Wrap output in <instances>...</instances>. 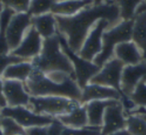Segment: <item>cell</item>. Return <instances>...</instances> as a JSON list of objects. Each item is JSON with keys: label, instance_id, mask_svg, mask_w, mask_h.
I'll use <instances>...</instances> for the list:
<instances>
[{"label": "cell", "instance_id": "cell-28", "mask_svg": "<svg viewBox=\"0 0 146 135\" xmlns=\"http://www.w3.org/2000/svg\"><path fill=\"white\" fill-rule=\"evenodd\" d=\"M0 128L3 131L4 135H13L15 133L24 132L25 131V129L21 127L14 119L4 116H2L1 121H0Z\"/></svg>", "mask_w": 146, "mask_h": 135}, {"label": "cell", "instance_id": "cell-32", "mask_svg": "<svg viewBox=\"0 0 146 135\" xmlns=\"http://www.w3.org/2000/svg\"><path fill=\"white\" fill-rule=\"evenodd\" d=\"M64 125L57 118H54L53 121L47 126V135H61L64 129Z\"/></svg>", "mask_w": 146, "mask_h": 135}, {"label": "cell", "instance_id": "cell-27", "mask_svg": "<svg viewBox=\"0 0 146 135\" xmlns=\"http://www.w3.org/2000/svg\"><path fill=\"white\" fill-rule=\"evenodd\" d=\"M129 97L137 107L146 109V80L141 81L135 87Z\"/></svg>", "mask_w": 146, "mask_h": 135}, {"label": "cell", "instance_id": "cell-38", "mask_svg": "<svg viewBox=\"0 0 146 135\" xmlns=\"http://www.w3.org/2000/svg\"><path fill=\"white\" fill-rule=\"evenodd\" d=\"M3 8H4V7H3V5L1 4V3H0V13H1V11L3 10Z\"/></svg>", "mask_w": 146, "mask_h": 135}, {"label": "cell", "instance_id": "cell-3", "mask_svg": "<svg viewBox=\"0 0 146 135\" xmlns=\"http://www.w3.org/2000/svg\"><path fill=\"white\" fill-rule=\"evenodd\" d=\"M34 69L48 74L54 71H61L74 78V70L71 61L61 48L58 33L50 38L43 39L40 54L31 60Z\"/></svg>", "mask_w": 146, "mask_h": 135}, {"label": "cell", "instance_id": "cell-35", "mask_svg": "<svg viewBox=\"0 0 146 135\" xmlns=\"http://www.w3.org/2000/svg\"><path fill=\"white\" fill-rule=\"evenodd\" d=\"M109 135H131L129 132H128L126 129H123V130H120V131H117L115 133H112V134H109Z\"/></svg>", "mask_w": 146, "mask_h": 135}, {"label": "cell", "instance_id": "cell-44", "mask_svg": "<svg viewBox=\"0 0 146 135\" xmlns=\"http://www.w3.org/2000/svg\"><path fill=\"white\" fill-rule=\"evenodd\" d=\"M145 1H146V0H145Z\"/></svg>", "mask_w": 146, "mask_h": 135}, {"label": "cell", "instance_id": "cell-41", "mask_svg": "<svg viewBox=\"0 0 146 135\" xmlns=\"http://www.w3.org/2000/svg\"><path fill=\"white\" fill-rule=\"evenodd\" d=\"M1 118H2V115H1V112H0V121H1Z\"/></svg>", "mask_w": 146, "mask_h": 135}, {"label": "cell", "instance_id": "cell-14", "mask_svg": "<svg viewBox=\"0 0 146 135\" xmlns=\"http://www.w3.org/2000/svg\"><path fill=\"white\" fill-rule=\"evenodd\" d=\"M146 80V61L135 65H125L121 76V92L129 96L141 81Z\"/></svg>", "mask_w": 146, "mask_h": 135}, {"label": "cell", "instance_id": "cell-1", "mask_svg": "<svg viewBox=\"0 0 146 135\" xmlns=\"http://www.w3.org/2000/svg\"><path fill=\"white\" fill-rule=\"evenodd\" d=\"M58 32L65 36L68 46L75 52H79L86 36L92 27L100 19H105L111 26L119 22V8L113 0L101 4H93L70 17L56 16Z\"/></svg>", "mask_w": 146, "mask_h": 135}, {"label": "cell", "instance_id": "cell-37", "mask_svg": "<svg viewBox=\"0 0 146 135\" xmlns=\"http://www.w3.org/2000/svg\"><path fill=\"white\" fill-rule=\"evenodd\" d=\"M13 135H25V131L24 132H19V133H15V134Z\"/></svg>", "mask_w": 146, "mask_h": 135}, {"label": "cell", "instance_id": "cell-43", "mask_svg": "<svg viewBox=\"0 0 146 135\" xmlns=\"http://www.w3.org/2000/svg\"><path fill=\"white\" fill-rule=\"evenodd\" d=\"M144 113H146V111H145V112H144ZM144 113H142V114H144Z\"/></svg>", "mask_w": 146, "mask_h": 135}, {"label": "cell", "instance_id": "cell-36", "mask_svg": "<svg viewBox=\"0 0 146 135\" xmlns=\"http://www.w3.org/2000/svg\"><path fill=\"white\" fill-rule=\"evenodd\" d=\"M106 1H108V0H94V4L98 5V4H101V3L106 2Z\"/></svg>", "mask_w": 146, "mask_h": 135}, {"label": "cell", "instance_id": "cell-15", "mask_svg": "<svg viewBox=\"0 0 146 135\" xmlns=\"http://www.w3.org/2000/svg\"><path fill=\"white\" fill-rule=\"evenodd\" d=\"M122 94L118 90L104 85L89 82L81 88V97L79 102L86 104L95 100H120Z\"/></svg>", "mask_w": 146, "mask_h": 135}, {"label": "cell", "instance_id": "cell-39", "mask_svg": "<svg viewBox=\"0 0 146 135\" xmlns=\"http://www.w3.org/2000/svg\"><path fill=\"white\" fill-rule=\"evenodd\" d=\"M0 135H4V133H3V131L1 130V128H0Z\"/></svg>", "mask_w": 146, "mask_h": 135}, {"label": "cell", "instance_id": "cell-11", "mask_svg": "<svg viewBox=\"0 0 146 135\" xmlns=\"http://www.w3.org/2000/svg\"><path fill=\"white\" fill-rule=\"evenodd\" d=\"M126 114L119 100L108 106L103 117L100 135H109L117 131L123 130L126 127Z\"/></svg>", "mask_w": 146, "mask_h": 135}, {"label": "cell", "instance_id": "cell-24", "mask_svg": "<svg viewBox=\"0 0 146 135\" xmlns=\"http://www.w3.org/2000/svg\"><path fill=\"white\" fill-rule=\"evenodd\" d=\"M125 129L131 135H146V119L140 114L127 115Z\"/></svg>", "mask_w": 146, "mask_h": 135}, {"label": "cell", "instance_id": "cell-20", "mask_svg": "<svg viewBox=\"0 0 146 135\" xmlns=\"http://www.w3.org/2000/svg\"><path fill=\"white\" fill-rule=\"evenodd\" d=\"M65 127L70 128H82L88 126V117L85 104H79L70 112L57 117Z\"/></svg>", "mask_w": 146, "mask_h": 135}, {"label": "cell", "instance_id": "cell-12", "mask_svg": "<svg viewBox=\"0 0 146 135\" xmlns=\"http://www.w3.org/2000/svg\"><path fill=\"white\" fill-rule=\"evenodd\" d=\"M43 45V38L38 34L32 26L28 29L22 41L16 49L11 51L13 55L22 58L23 60L31 61L41 52Z\"/></svg>", "mask_w": 146, "mask_h": 135}, {"label": "cell", "instance_id": "cell-13", "mask_svg": "<svg viewBox=\"0 0 146 135\" xmlns=\"http://www.w3.org/2000/svg\"><path fill=\"white\" fill-rule=\"evenodd\" d=\"M3 91L7 106H28L31 95L25 87V83L17 80L3 79Z\"/></svg>", "mask_w": 146, "mask_h": 135}, {"label": "cell", "instance_id": "cell-4", "mask_svg": "<svg viewBox=\"0 0 146 135\" xmlns=\"http://www.w3.org/2000/svg\"><path fill=\"white\" fill-rule=\"evenodd\" d=\"M133 20H120L115 25L109 27L103 34L102 50L93 62L99 67L114 57V49L118 44L131 40Z\"/></svg>", "mask_w": 146, "mask_h": 135}, {"label": "cell", "instance_id": "cell-33", "mask_svg": "<svg viewBox=\"0 0 146 135\" xmlns=\"http://www.w3.org/2000/svg\"><path fill=\"white\" fill-rule=\"evenodd\" d=\"M25 135H47V126H36L25 129Z\"/></svg>", "mask_w": 146, "mask_h": 135}, {"label": "cell", "instance_id": "cell-16", "mask_svg": "<svg viewBox=\"0 0 146 135\" xmlns=\"http://www.w3.org/2000/svg\"><path fill=\"white\" fill-rule=\"evenodd\" d=\"M114 57L124 65H135L143 61L141 50L132 40L118 44L114 49Z\"/></svg>", "mask_w": 146, "mask_h": 135}, {"label": "cell", "instance_id": "cell-8", "mask_svg": "<svg viewBox=\"0 0 146 135\" xmlns=\"http://www.w3.org/2000/svg\"><path fill=\"white\" fill-rule=\"evenodd\" d=\"M111 24L105 19H100L92 27L86 36L78 54L89 61H93L95 57L101 52L102 43H103V34Z\"/></svg>", "mask_w": 146, "mask_h": 135}, {"label": "cell", "instance_id": "cell-40", "mask_svg": "<svg viewBox=\"0 0 146 135\" xmlns=\"http://www.w3.org/2000/svg\"><path fill=\"white\" fill-rule=\"evenodd\" d=\"M140 115H142V116H143V117H144V118H145V119H146V113H144V114H140Z\"/></svg>", "mask_w": 146, "mask_h": 135}, {"label": "cell", "instance_id": "cell-7", "mask_svg": "<svg viewBox=\"0 0 146 135\" xmlns=\"http://www.w3.org/2000/svg\"><path fill=\"white\" fill-rule=\"evenodd\" d=\"M0 112L2 116L14 119L24 129L36 126H48L54 119L50 116L35 113L28 106H7L3 108Z\"/></svg>", "mask_w": 146, "mask_h": 135}, {"label": "cell", "instance_id": "cell-17", "mask_svg": "<svg viewBox=\"0 0 146 135\" xmlns=\"http://www.w3.org/2000/svg\"><path fill=\"white\" fill-rule=\"evenodd\" d=\"M94 4V0H63L56 1L51 9L55 16L70 17L76 15L81 10Z\"/></svg>", "mask_w": 146, "mask_h": 135}, {"label": "cell", "instance_id": "cell-10", "mask_svg": "<svg viewBox=\"0 0 146 135\" xmlns=\"http://www.w3.org/2000/svg\"><path fill=\"white\" fill-rule=\"evenodd\" d=\"M32 16L28 12L15 13L6 29V38L10 52L16 49L25 36L31 24Z\"/></svg>", "mask_w": 146, "mask_h": 135}, {"label": "cell", "instance_id": "cell-42", "mask_svg": "<svg viewBox=\"0 0 146 135\" xmlns=\"http://www.w3.org/2000/svg\"><path fill=\"white\" fill-rule=\"evenodd\" d=\"M57 1H63V0H57Z\"/></svg>", "mask_w": 146, "mask_h": 135}, {"label": "cell", "instance_id": "cell-23", "mask_svg": "<svg viewBox=\"0 0 146 135\" xmlns=\"http://www.w3.org/2000/svg\"><path fill=\"white\" fill-rule=\"evenodd\" d=\"M15 12L11 9L4 7L0 13V54L10 53L6 38V29Z\"/></svg>", "mask_w": 146, "mask_h": 135}, {"label": "cell", "instance_id": "cell-6", "mask_svg": "<svg viewBox=\"0 0 146 135\" xmlns=\"http://www.w3.org/2000/svg\"><path fill=\"white\" fill-rule=\"evenodd\" d=\"M59 40H60L61 48L63 52L67 55L74 70V79L79 85L80 88H83L87 83L90 82L93 76L97 74L100 67L96 65L93 61H89L87 59L81 57L77 52L73 51L67 44L65 36L58 32Z\"/></svg>", "mask_w": 146, "mask_h": 135}, {"label": "cell", "instance_id": "cell-9", "mask_svg": "<svg viewBox=\"0 0 146 135\" xmlns=\"http://www.w3.org/2000/svg\"><path fill=\"white\" fill-rule=\"evenodd\" d=\"M124 66L125 65L121 61L115 57H112L100 67L97 74L94 75L90 82L111 87L118 90L122 94L120 84H121V76Z\"/></svg>", "mask_w": 146, "mask_h": 135}, {"label": "cell", "instance_id": "cell-2", "mask_svg": "<svg viewBox=\"0 0 146 135\" xmlns=\"http://www.w3.org/2000/svg\"><path fill=\"white\" fill-rule=\"evenodd\" d=\"M25 87L31 96H63L78 101L81 97V88L74 78L58 83L37 69L33 70Z\"/></svg>", "mask_w": 146, "mask_h": 135}, {"label": "cell", "instance_id": "cell-19", "mask_svg": "<svg viewBox=\"0 0 146 135\" xmlns=\"http://www.w3.org/2000/svg\"><path fill=\"white\" fill-rule=\"evenodd\" d=\"M115 101L117 100H95L86 103L85 107L87 111L88 125L101 128L106 108L113 104Z\"/></svg>", "mask_w": 146, "mask_h": 135}, {"label": "cell", "instance_id": "cell-22", "mask_svg": "<svg viewBox=\"0 0 146 135\" xmlns=\"http://www.w3.org/2000/svg\"><path fill=\"white\" fill-rule=\"evenodd\" d=\"M33 70H34V67L31 61H21L18 63H13L4 71L2 79L17 80L25 83L32 74Z\"/></svg>", "mask_w": 146, "mask_h": 135}, {"label": "cell", "instance_id": "cell-5", "mask_svg": "<svg viewBox=\"0 0 146 135\" xmlns=\"http://www.w3.org/2000/svg\"><path fill=\"white\" fill-rule=\"evenodd\" d=\"M81 103L63 96H31L28 107L35 113L52 118L64 115Z\"/></svg>", "mask_w": 146, "mask_h": 135}, {"label": "cell", "instance_id": "cell-30", "mask_svg": "<svg viewBox=\"0 0 146 135\" xmlns=\"http://www.w3.org/2000/svg\"><path fill=\"white\" fill-rule=\"evenodd\" d=\"M100 127L86 126L82 128H70L64 127L61 135H100Z\"/></svg>", "mask_w": 146, "mask_h": 135}, {"label": "cell", "instance_id": "cell-21", "mask_svg": "<svg viewBox=\"0 0 146 135\" xmlns=\"http://www.w3.org/2000/svg\"><path fill=\"white\" fill-rule=\"evenodd\" d=\"M131 40L140 48L143 60L146 61V12L134 16Z\"/></svg>", "mask_w": 146, "mask_h": 135}, {"label": "cell", "instance_id": "cell-34", "mask_svg": "<svg viewBox=\"0 0 146 135\" xmlns=\"http://www.w3.org/2000/svg\"><path fill=\"white\" fill-rule=\"evenodd\" d=\"M7 107V101L4 96V91H3V79L0 77V111L3 108Z\"/></svg>", "mask_w": 146, "mask_h": 135}, {"label": "cell", "instance_id": "cell-31", "mask_svg": "<svg viewBox=\"0 0 146 135\" xmlns=\"http://www.w3.org/2000/svg\"><path fill=\"white\" fill-rule=\"evenodd\" d=\"M21 61H27L23 60L22 58L18 56H15L12 53H7V54H0V77H2L4 71L7 69V67L10 66L13 63H18Z\"/></svg>", "mask_w": 146, "mask_h": 135}, {"label": "cell", "instance_id": "cell-26", "mask_svg": "<svg viewBox=\"0 0 146 135\" xmlns=\"http://www.w3.org/2000/svg\"><path fill=\"white\" fill-rule=\"evenodd\" d=\"M57 0H31L27 12L31 16H38L51 12L53 5Z\"/></svg>", "mask_w": 146, "mask_h": 135}, {"label": "cell", "instance_id": "cell-29", "mask_svg": "<svg viewBox=\"0 0 146 135\" xmlns=\"http://www.w3.org/2000/svg\"><path fill=\"white\" fill-rule=\"evenodd\" d=\"M31 0H0L3 7L13 10L15 13L27 12Z\"/></svg>", "mask_w": 146, "mask_h": 135}, {"label": "cell", "instance_id": "cell-25", "mask_svg": "<svg viewBox=\"0 0 146 135\" xmlns=\"http://www.w3.org/2000/svg\"><path fill=\"white\" fill-rule=\"evenodd\" d=\"M119 8L121 20H133L136 9L143 0H113Z\"/></svg>", "mask_w": 146, "mask_h": 135}, {"label": "cell", "instance_id": "cell-18", "mask_svg": "<svg viewBox=\"0 0 146 135\" xmlns=\"http://www.w3.org/2000/svg\"><path fill=\"white\" fill-rule=\"evenodd\" d=\"M31 24L43 39L50 38L58 33L56 16L51 12L38 16H32Z\"/></svg>", "mask_w": 146, "mask_h": 135}]
</instances>
